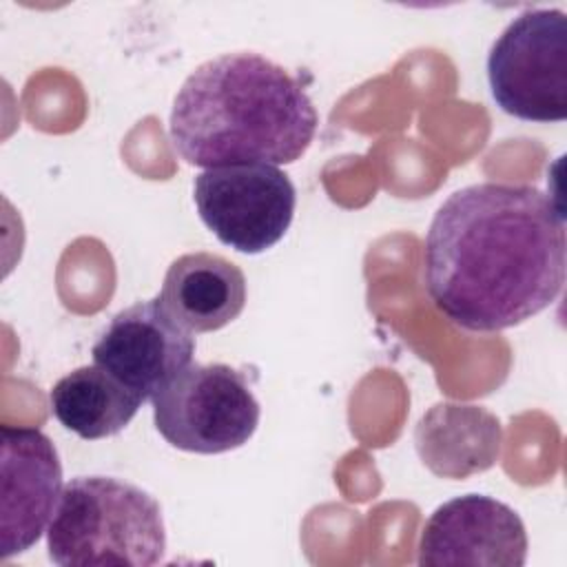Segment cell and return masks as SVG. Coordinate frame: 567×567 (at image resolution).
Here are the masks:
<instances>
[{
  "mask_svg": "<svg viewBox=\"0 0 567 567\" xmlns=\"http://www.w3.org/2000/svg\"><path fill=\"white\" fill-rule=\"evenodd\" d=\"M0 556L31 549L62 494V463L53 441L35 427L2 425Z\"/></svg>",
  "mask_w": 567,
  "mask_h": 567,
  "instance_id": "9",
  "label": "cell"
},
{
  "mask_svg": "<svg viewBox=\"0 0 567 567\" xmlns=\"http://www.w3.org/2000/svg\"><path fill=\"white\" fill-rule=\"evenodd\" d=\"M319 115L303 86L259 53H224L179 86L168 137L190 166L292 164L317 133Z\"/></svg>",
  "mask_w": 567,
  "mask_h": 567,
  "instance_id": "2",
  "label": "cell"
},
{
  "mask_svg": "<svg viewBox=\"0 0 567 567\" xmlns=\"http://www.w3.org/2000/svg\"><path fill=\"white\" fill-rule=\"evenodd\" d=\"M414 445L436 476L465 478L498 461L503 425L485 408L436 403L421 416Z\"/></svg>",
  "mask_w": 567,
  "mask_h": 567,
  "instance_id": "11",
  "label": "cell"
},
{
  "mask_svg": "<svg viewBox=\"0 0 567 567\" xmlns=\"http://www.w3.org/2000/svg\"><path fill=\"white\" fill-rule=\"evenodd\" d=\"M151 401L164 441L195 454L241 447L261 416L248 377L226 363H190Z\"/></svg>",
  "mask_w": 567,
  "mask_h": 567,
  "instance_id": "4",
  "label": "cell"
},
{
  "mask_svg": "<svg viewBox=\"0 0 567 567\" xmlns=\"http://www.w3.org/2000/svg\"><path fill=\"white\" fill-rule=\"evenodd\" d=\"M157 299L186 330L213 332L241 315L246 277L221 255L188 252L168 266Z\"/></svg>",
  "mask_w": 567,
  "mask_h": 567,
  "instance_id": "10",
  "label": "cell"
},
{
  "mask_svg": "<svg viewBox=\"0 0 567 567\" xmlns=\"http://www.w3.org/2000/svg\"><path fill=\"white\" fill-rule=\"evenodd\" d=\"M49 401L60 425L86 441L120 434L144 403L95 363L64 374L49 392Z\"/></svg>",
  "mask_w": 567,
  "mask_h": 567,
  "instance_id": "12",
  "label": "cell"
},
{
  "mask_svg": "<svg viewBox=\"0 0 567 567\" xmlns=\"http://www.w3.org/2000/svg\"><path fill=\"white\" fill-rule=\"evenodd\" d=\"M49 558L60 567H151L166 551L159 503L113 476L71 478L47 529Z\"/></svg>",
  "mask_w": 567,
  "mask_h": 567,
  "instance_id": "3",
  "label": "cell"
},
{
  "mask_svg": "<svg viewBox=\"0 0 567 567\" xmlns=\"http://www.w3.org/2000/svg\"><path fill=\"white\" fill-rule=\"evenodd\" d=\"M494 102L525 122L567 117V18L560 9L516 16L487 55Z\"/></svg>",
  "mask_w": 567,
  "mask_h": 567,
  "instance_id": "5",
  "label": "cell"
},
{
  "mask_svg": "<svg viewBox=\"0 0 567 567\" xmlns=\"http://www.w3.org/2000/svg\"><path fill=\"white\" fill-rule=\"evenodd\" d=\"M199 219L228 248L259 255L290 228L297 193L272 164H230L202 171L193 182Z\"/></svg>",
  "mask_w": 567,
  "mask_h": 567,
  "instance_id": "6",
  "label": "cell"
},
{
  "mask_svg": "<svg viewBox=\"0 0 567 567\" xmlns=\"http://www.w3.org/2000/svg\"><path fill=\"white\" fill-rule=\"evenodd\" d=\"M91 354L95 365L111 372L142 401H151L193 363L195 339L155 297L117 312L93 343Z\"/></svg>",
  "mask_w": 567,
  "mask_h": 567,
  "instance_id": "7",
  "label": "cell"
},
{
  "mask_svg": "<svg viewBox=\"0 0 567 567\" xmlns=\"http://www.w3.org/2000/svg\"><path fill=\"white\" fill-rule=\"evenodd\" d=\"M527 532L520 516L485 494L456 496L432 512L419 538V565L520 567Z\"/></svg>",
  "mask_w": 567,
  "mask_h": 567,
  "instance_id": "8",
  "label": "cell"
},
{
  "mask_svg": "<svg viewBox=\"0 0 567 567\" xmlns=\"http://www.w3.org/2000/svg\"><path fill=\"white\" fill-rule=\"evenodd\" d=\"M565 217L527 184H470L434 213L423 279L436 310L472 332L518 326L565 284Z\"/></svg>",
  "mask_w": 567,
  "mask_h": 567,
  "instance_id": "1",
  "label": "cell"
}]
</instances>
